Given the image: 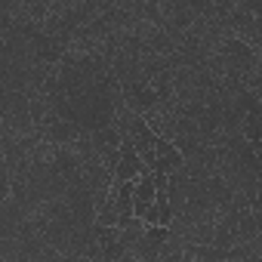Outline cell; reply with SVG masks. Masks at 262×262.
Instances as JSON below:
<instances>
[{
	"instance_id": "6da1fadb",
	"label": "cell",
	"mask_w": 262,
	"mask_h": 262,
	"mask_svg": "<svg viewBox=\"0 0 262 262\" xmlns=\"http://www.w3.org/2000/svg\"><path fill=\"white\" fill-rule=\"evenodd\" d=\"M182 167H185V155L179 151V145L155 129V167L151 170H161V173L170 176V173H179Z\"/></svg>"
},
{
	"instance_id": "7a4b0ae2",
	"label": "cell",
	"mask_w": 262,
	"mask_h": 262,
	"mask_svg": "<svg viewBox=\"0 0 262 262\" xmlns=\"http://www.w3.org/2000/svg\"><path fill=\"white\" fill-rule=\"evenodd\" d=\"M142 167H145V164H142V158H139L136 145L129 142V136H123V133H120V155H117L114 179H120V182H126V179H136Z\"/></svg>"
}]
</instances>
